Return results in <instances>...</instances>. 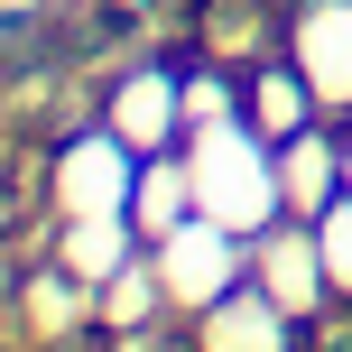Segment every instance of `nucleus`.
Wrapping results in <instances>:
<instances>
[{"mask_svg":"<svg viewBox=\"0 0 352 352\" xmlns=\"http://www.w3.org/2000/svg\"><path fill=\"white\" fill-rule=\"evenodd\" d=\"M297 121H306V93L269 65V74H260V130H297Z\"/></svg>","mask_w":352,"mask_h":352,"instance_id":"nucleus-1","label":"nucleus"},{"mask_svg":"<svg viewBox=\"0 0 352 352\" xmlns=\"http://www.w3.org/2000/svg\"><path fill=\"white\" fill-rule=\"evenodd\" d=\"M316 287V260H306V241H278V297H306Z\"/></svg>","mask_w":352,"mask_h":352,"instance_id":"nucleus-2","label":"nucleus"}]
</instances>
